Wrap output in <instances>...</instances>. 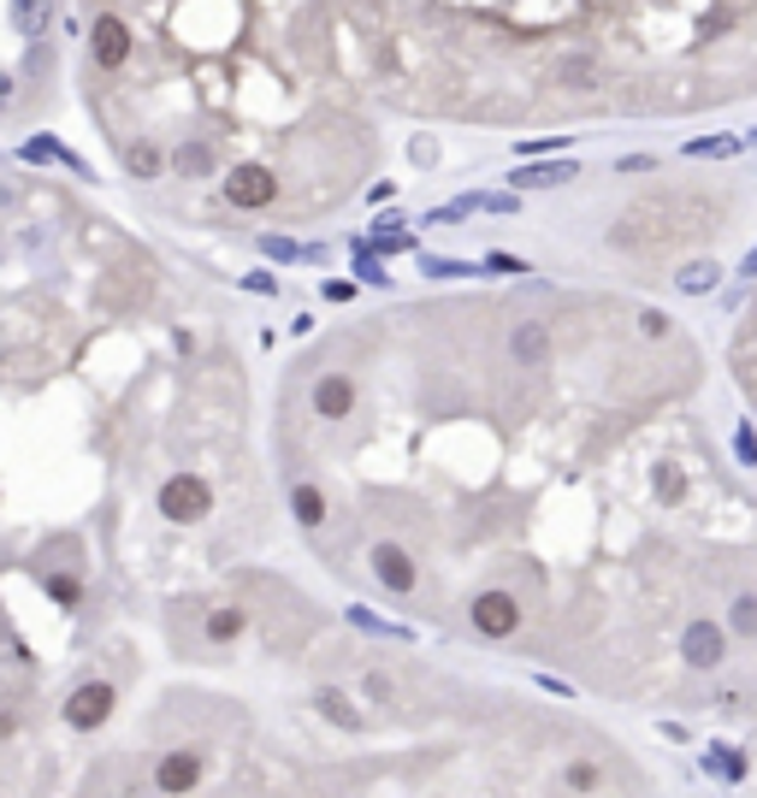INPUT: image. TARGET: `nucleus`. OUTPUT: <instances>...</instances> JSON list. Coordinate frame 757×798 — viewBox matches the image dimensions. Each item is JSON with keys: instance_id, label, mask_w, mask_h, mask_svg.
I'll list each match as a JSON object with an SVG mask.
<instances>
[{"instance_id": "5701e85b", "label": "nucleus", "mask_w": 757, "mask_h": 798, "mask_svg": "<svg viewBox=\"0 0 757 798\" xmlns=\"http://www.w3.org/2000/svg\"><path fill=\"white\" fill-rule=\"evenodd\" d=\"M639 326H645V338H668V314H657V308L639 314Z\"/></svg>"}, {"instance_id": "9b49d317", "label": "nucleus", "mask_w": 757, "mask_h": 798, "mask_svg": "<svg viewBox=\"0 0 757 798\" xmlns=\"http://www.w3.org/2000/svg\"><path fill=\"white\" fill-rule=\"evenodd\" d=\"M509 355H515L521 367H545V355H550V331L538 326V319L515 326V331H509Z\"/></svg>"}, {"instance_id": "2eb2a0df", "label": "nucleus", "mask_w": 757, "mask_h": 798, "mask_svg": "<svg viewBox=\"0 0 757 798\" xmlns=\"http://www.w3.org/2000/svg\"><path fill=\"white\" fill-rule=\"evenodd\" d=\"M717 279H722V272L717 267H710V260H692V267H680V290H687V296H704V290H717Z\"/></svg>"}, {"instance_id": "c85d7f7f", "label": "nucleus", "mask_w": 757, "mask_h": 798, "mask_svg": "<svg viewBox=\"0 0 757 798\" xmlns=\"http://www.w3.org/2000/svg\"><path fill=\"white\" fill-rule=\"evenodd\" d=\"M19 728V716H12V709H0V734H12Z\"/></svg>"}, {"instance_id": "4468645a", "label": "nucleus", "mask_w": 757, "mask_h": 798, "mask_svg": "<svg viewBox=\"0 0 757 798\" xmlns=\"http://www.w3.org/2000/svg\"><path fill=\"white\" fill-rule=\"evenodd\" d=\"M727 627H734V638H757V591H739L727 603Z\"/></svg>"}, {"instance_id": "0eeeda50", "label": "nucleus", "mask_w": 757, "mask_h": 798, "mask_svg": "<svg viewBox=\"0 0 757 798\" xmlns=\"http://www.w3.org/2000/svg\"><path fill=\"white\" fill-rule=\"evenodd\" d=\"M160 509H166L172 520H201L213 509V491L201 485L196 473H172L166 485H160Z\"/></svg>"}, {"instance_id": "4be33fe9", "label": "nucleus", "mask_w": 757, "mask_h": 798, "mask_svg": "<svg viewBox=\"0 0 757 798\" xmlns=\"http://www.w3.org/2000/svg\"><path fill=\"white\" fill-rule=\"evenodd\" d=\"M48 591H54L60 603H78V598H83V586H78L71 574H48Z\"/></svg>"}, {"instance_id": "7ed1b4c3", "label": "nucleus", "mask_w": 757, "mask_h": 798, "mask_svg": "<svg viewBox=\"0 0 757 798\" xmlns=\"http://www.w3.org/2000/svg\"><path fill=\"white\" fill-rule=\"evenodd\" d=\"M468 621H474V633H486V638H509L521 627V598H515V591H503V586H486L468 603Z\"/></svg>"}, {"instance_id": "c756f323", "label": "nucleus", "mask_w": 757, "mask_h": 798, "mask_svg": "<svg viewBox=\"0 0 757 798\" xmlns=\"http://www.w3.org/2000/svg\"><path fill=\"white\" fill-rule=\"evenodd\" d=\"M746 272H757V249H752V255H746Z\"/></svg>"}, {"instance_id": "cd10ccee", "label": "nucleus", "mask_w": 757, "mask_h": 798, "mask_svg": "<svg viewBox=\"0 0 757 798\" xmlns=\"http://www.w3.org/2000/svg\"><path fill=\"white\" fill-rule=\"evenodd\" d=\"M0 107H12V71H0Z\"/></svg>"}, {"instance_id": "6ab92c4d", "label": "nucleus", "mask_w": 757, "mask_h": 798, "mask_svg": "<svg viewBox=\"0 0 757 798\" xmlns=\"http://www.w3.org/2000/svg\"><path fill=\"white\" fill-rule=\"evenodd\" d=\"M243 633V609H213V615H208V638H213V645H225V638H237Z\"/></svg>"}, {"instance_id": "412c9836", "label": "nucleus", "mask_w": 757, "mask_h": 798, "mask_svg": "<svg viewBox=\"0 0 757 798\" xmlns=\"http://www.w3.org/2000/svg\"><path fill=\"white\" fill-rule=\"evenodd\" d=\"M739 149V137H704V142H687V154L698 160H710V154H734Z\"/></svg>"}, {"instance_id": "1a4fd4ad", "label": "nucleus", "mask_w": 757, "mask_h": 798, "mask_svg": "<svg viewBox=\"0 0 757 798\" xmlns=\"http://www.w3.org/2000/svg\"><path fill=\"white\" fill-rule=\"evenodd\" d=\"M314 414L319 420H349L356 414V373H326L314 385Z\"/></svg>"}, {"instance_id": "ddd939ff", "label": "nucleus", "mask_w": 757, "mask_h": 798, "mask_svg": "<svg viewBox=\"0 0 757 798\" xmlns=\"http://www.w3.org/2000/svg\"><path fill=\"white\" fill-rule=\"evenodd\" d=\"M557 78L568 83V90H598V60H592V54H568V60L557 66Z\"/></svg>"}, {"instance_id": "aec40b11", "label": "nucleus", "mask_w": 757, "mask_h": 798, "mask_svg": "<svg viewBox=\"0 0 757 798\" xmlns=\"http://www.w3.org/2000/svg\"><path fill=\"white\" fill-rule=\"evenodd\" d=\"M568 793H598L604 787V768L598 763H586V758H580V763H568Z\"/></svg>"}, {"instance_id": "393cba45", "label": "nucleus", "mask_w": 757, "mask_h": 798, "mask_svg": "<svg viewBox=\"0 0 757 798\" xmlns=\"http://www.w3.org/2000/svg\"><path fill=\"white\" fill-rule=\"evenodd\" d=\"M734 449H739V456H746V461H757V438H752L746 426H734Z\"/></svg>"}, {"instance_id": "39448f33", "label": "nucleus", "mask_w": 757, "mask_h": 798, "mask_svg": "<svg viewBox=\"0 0 757 798\" xmlns=\"http://www.w3.org/2000/svg\"><path fill=\"white\" fill-rule=\"evenodd\" d=\"M220 190H225L231 208H272V201H279V178H272L267 166H231Z\"/></svg>"}, {"instance_id": "dca6fc26", "label": "nucleus", "mask_w": 757, "mask_h": 798, "mask_svg": "<svg viewBox=\"0 0 757 798\" xmlns=\"http://www.w3.org/2000/svg\"><path fill=\"white\" fill-rule=\"evenodd\" d=\"M12 19H19L24 42H36L42 31H48V0H19V12H12Z\"/></svg>"}, {"instance_id": "9d476101", "label": "nucleus", "mask_w": 757, "mask_h": 798, "mask_svg": "<svg viewBox=\"0 0 757 798\" xmlns=\"http://www.w3.org/2000/svg\"><path fill=\"white\" fill-rule=\"evenodd\" d=\"M90 42H95V66H101V71H119V66L130 60V31H125L119 19H113V12H107V19H95Z\"/></svg>"}, {"instance_id": "20e7f679", "label": "nucleus", "mask_w": 757, "mask_h": 798, "mask_svg": "<svg viewBox=\"0 0 757 798\" xmlns=\"http://www.w3.org/2000/svg\"><path fill=\"white\" fill-rule=\"evenodd\" d=\"M680 657H687V669L698 674H710V669H722L727 662V633L717 627V621H687V633H680Z\"/></svg>"}, {"instance_id": "f03ea898", "label": "nucleus", "mask_w": 757, "mask_h": 798, "mask_svg": "<svg viewBox=\"0 0 757 798\" xmlns=\"http://www.w3.org/2000/svg\"><path fill=\"white\" fill-rule=\"evenodd\" d=\"M201 775H208L201 746H178V751H166V758L154 763V793L160 798H184V793L201 787Z\"/></svg>"}, {"instance_id": "423d86ee", "label": "nucleus", "mask_w": 757, "mask_h": 798, "mask_svg": "<svg viewBox=\"0 0 757 798\" xmlns=\"http://www.w3.org/2000/svg\"><path fill=\"white\" fill-rule=\"evenodd\" d=\"M113 704H119V692H113L107 680H83V686L66 699V721L78 734H90V728H101V721L113 716Z\"/></svg>"}, {"instance_id": "6e6552de", "label": "nucleus", "mask_w": 757, "mask_h": 798, "mask_svg": "<svg viewBox=\"0 0 757 798\" xmlns=\"http://www.w3.org/2000/svg\"><path fill=\"white\" fill-rule=\"evenodd\" d=\"M373 574H378V586L397 591V598L420 586V568H415V556L403 544H373Z\"/></svg>"}, {"instance_id": "bb28decb", "label": "nucleus", "mask_w": 757, "mask_h": 798, "mask_svg": "<svg viewBox=\"0 0 757 798\" xmlns=\"http://www.w3.org/2000/svg\"><path fill=\"white\" fill-rule=\"evenodd\" d=\"M267 249H272V255H279V260H296V255H302V249H296V243H284V237H267Z\"/></svg>"}, {"instance_id": "b1692460", "label": "nucleus", "mask_w": 757, "mask_h": 798, "mask_svg": "<svg viewBox=\"0 0 757 798\" xmlns=\"http://www.w3.org/2000/svg\"><path fill=\"white\" fill-rule=\"evenodd\" d=\"M349 621H361V627H368V633H397V627H385V621H378V615H368V609H349Z\"/></svg>"}, {"instance_id": "a878e982", "label": "nucleus", "mask_w": 757, "mask_h": 798, "mask_svg": "<svg viewBox=\"0 0 757 798\" xmlns=\"http://www.w3.org/2000/svg\"><path fill=\"white\" fill-rule=\"evenodd\" d=\"M249 290H260V296H272V290H279V279H272V272H255V279H243Z\"/></svg>"}, {"instance_id": "f8f14e48", "label": "nucleus", "mask_w": 757, "mask_h": 798, "mask_svg": "<svg viewBox=\"0 0 757 798\" xmlns=\"http://www.w3.org/2000/svg\"><path fill=\"white\" fill-rule=\"evenodd\" d=\"M290 509H296L302 527H326V491H319V485H296V491H290Z\"/></svg>"}, {"instance_id": "f3484780", "label": "nucleus", "mask_w": 757, "mask_h": 798, "mask_svg": "<svg viewBox=\"0 0 757 798\" xmlns=\"http://www.w3.org/2000/svg\"><path fill=\"white\" fill-rule=\"evenodd\" d=\"M314 704H319V716H326V721H338V728H356V709H349V699H343L338 686H326Z\"/></svg>"}, {"instance_id": "f257e3e1", "label": "nucleus", "mask_w": 757, "mask_h": 798, "mask_svg": "<svg viewBox=\"0 0 757 798\" xmlns=\"http://www.w3.org/2000/svg\"><path fill=\"white\" fill-rule=\"evenodd\" d=\"M722 213L727 208L710 196H645L621 213L609 237L621 249H657V243H680V237H710L722 225Z\"/></svg>"}, {"instance_id": "a211bd4d", "label": "nucleus", "mask_w": 757, "mask_h": 798, "mask_svg": "<svg viewBox=\"0 0 757 798\" xmlns=\"http://www.w3.org/2000/svg\"><path fill=\"white\" fill-rule=\"evenodd\" d=\"M574 178V166H527V172H515L509 184H521V190H538V184H568Z\"/></svg>"}]
</instances>
